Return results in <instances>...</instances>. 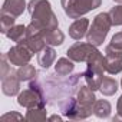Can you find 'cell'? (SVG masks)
I'll return each instance as SVG.
<instances>
[{
  "label": "cell",
  "mask_w": 122,
  "mask_h": 122,
  "mask_svg": "<svg viewBox=\"0 0 122 122\" xmlns=\"http://www.w3.org/2000/svg\"><path fill=\"white\" fill-rule=\"evenodd\" d=\"M53 76L55 75H49L46 83L42 85L43 92H45L46 103H49V105H55L53 99H60L62 101V99H65L68 96H72V93L79 88V82L83 78V73L72 75V76L66 78L65 81H57Z\"/></svg>",
  "instance_id": "obj_1"
},
{
  "label": "cell",
  "mask_w": 122,
  "mask_h": 122,
  "mask_svg": "<svg viewBox=\"0 0 122 122\" xmlns=\"http://www.w3.org/2000/svg\"><path fill=\"white\" fill-rule=\"evenodd\" d=\"M27 10L30 13L32 22L43 29H56L59 26L57 17L52 10L49 0H30L27 5Z\"/></svg>",
  "instance_id": "obj_2"
},
{
  "label": "cell",
  "mask_w": 122,
  "mask_h": 122,
  "mask_svg": "<svg viewBox=\"0 0 122 122\" xmlns=\"http://www.w3.org/2000/svg\"><path fill=\"white\" fill-rule=\"evenodd\" d=\"M86 71L83 72V79L86 85L92 91H98L103 78V71H105V56L98 52L92 59L86 62Z\"/></svg>",
  "instance_id": "obj_3"
},
{
  "label": "cell",
  "mask_w": 122,
  "mask_h": 122,
  "mask_svg": "<svg viewBox=\"0 0 122 122\" xmlns=\"http://www.w3.org/2000/svg\"><path fill=\"white\" fill-rule=\"evenodd\" d=\"M17 103L20 106L27 108V109H30V108H45L46 99H45V92H43L42 83L39 81H30L29 88L19 93Z\"/></svg>",
  "instance_id": "obj_4"
},
{
  "label": "cell",
  "mask_w": 122,
  "mask_h": 122,
  "mask_svg": "<svg viewBox=\"0 0 122 122\" xmlns=\"http://www.w3.org/2000/svg\"><path fill=\"white\" fill-rule=\"evenodd\" d=\"M111 26H112V22H111L109 13L96 15L92 22V26L89 27V30L86 33V40L89 43H92L93 46H101L103 43Z\"/></svg>",
  "instance_id": "obj_5"
},
{
  "label": "cell",
  "mask_w": 122,
  "mask_h": 122,
  "mask_svg": "<svg viewBox=\"0 0 122 122\" xmlns=\"http://www.w3.org/2000/svg\"><path fill=\"white\" fill-rule=\"evenodd\" d=\"M62 7L69 19H79L83 15L98 9L102 0H60Z\"/></svg>",
  "instance_id": "obj_6"
},
{
  "label": "cell",
  "mask_w": 122,
  "mask_h": 122,
  "mask_svg": "<svg viewBox=\"0 0 122 122\" xmlns=\"http://www.w3.org/2000/svg\"><path fill=\"white\" fill-rule=\"evenodd\" d=\"M78 105H79V119H86L93 113V105L96 102L95 91H92L88 85L81 86L78 89V96H76Z\"/></svg>",
  "instance_id": "obj_7"
},
{
  "label": "cell",
  "mask_w": 122,
  "mask_h": 122,
  "mask_svg": "<svg viewBox=\"0 0 122 122\" xmlns=\"http://www.w3.org/2000/svg\"><path fill=\"white\" fill-rule=\"evenodd\" d=\"M98 52L99 50L96 49V46L88 42V43H75L68 49L66 53H68V57L72 59L73 62H88Z\"/></svg>",
  "instance_id": "obj_8"
},
{
  "label": "cell",
  "mask_w": 122,
  "mask_h": 122,
  "mask_svg": "<svg viewBox=\"0 0 122 122\" xmlns=\"http://www.w3.org/2000/svg\"><path fill=\"white\" fill-rule=\"evenodd\" d=\"M105 71L111 75L122 72V50L112 45L105 47Z\"/></svg>",
  "instance_id": "obj_9"
},
{
  "label": "cell",
  "mask_w": 122,
  "mask_h": 122,
  "mask_svg": "<svg viewBox=\"0 0 122 122\" xmlns=\"http://www.w3.org/2000/svg\"><path fill=\"white\" fill-rule=\"evenodd\" d=\"M6 55H7L9 62L12 65H16V66H23V65L29 63L32 56H33V53L29 50V47H26L22 43H17L16 46L10 47V50Z\"/></svg>",
  "instance_id": "obj_10"
},
{
  "label": "cell",
  "mask_w": 122,
  "mask_h": 122,
  "mask_svg": "<svg viewBox=\"0 0 122 122\" xmlns=\"http://www.w3.org/2000/svg\"><path fill=\"white\" fill-rule=\"evenodd\" d=\"M20 79L17 75V71H10L7 75H5L2 78V91L5 95L7 96H15L19 93L20 91Z\"/></svg>",
  "instance_id": "obj_11"
},
{
  "label": "cell",
  "mask_w": 122,
  "mask_h": 122,
  "mask_svg": "<svg viewBox=\"0 0 122 122\" xmlns=\"http://www.w3.org/2000/svg\"><path fill=\"white\" fill-rule=\"evenodd\" d=\"M59 108L62 111V113L69 118V119H79V105L78 101L72 96H68L59 102Z\"/></svg>",
  "instance_id": "obj_12"
},
{
  "label": "cell",
  "mask_w": 122,
  "mask_h": 122,
  "mask_svg": "<svg viewBox=\"0 0 122 122\" xmlns=\"http://www.w3.org/2000/svg\"><path fill=\"white\" fill-rule=\"evenodd\" d=\"M88 30H89V20L85 17H79L69 26V36L75 40H81L83 36H86Z\"/></svg>",
  "instance_id": "obj_13"
},
{
  "label": "cell",
  "mask_w": 122,
  "mask_h": 122,
  "mask_svg": "<svg viewBox=\"0 0 122 122\" xmlns=\"http://www.w3.org/2000/svg\"><path fill=\"white\" fill-rule=\"evenodd\" d=\"M40 35H42L43 40L46 42V45H49V46H59L65 40V35L59 30V27H56V29H43V30H40Z\"/></svg>",
  "instance_id": "obj_14"
},
{
  "label": "cell",
  "mask_w": 122,
  "mask_h": 122,
  "mask_svg": "<svg viewBox=\"0 0 122 122\" xmlns=\"http://www.w3.org/2000/svg\"><path fill=\"white\" fill-rule=\"evenodd\" d=\"M26 2L25 0H5L3 7H2V13L6 15H12L15 17H19L25 9H26Z\"/></svg>",
  "instance_id": "obj_15"
},
{
  "label": "cell",
  "mask_w": 122,
  "mask_h": 122,
  "mask_svg": "<svg viewBox=\"0 0 122 122\" xmlns=\"http://www.w3.org/2000/svg\"><path fill=\"white\" fill-rule=\"evenodd\" d=\"M55 59H56V52H55V49H53L52 46H49V45H47L42 52H39V55H37V62H39V65H40L42 68H45V69H47V68H50V66L53 65Z\"/></svg>",
  "instance_id": "obj_16"
},
{
  "label": "cell",
  "mask_w": 122,
  "mask_h": 122,
  "mask_svg": "<svg viewBox=\"0 0 122 122\" xmlns=\"http://www.w3.org/2000/svg\"><path fill=\"white\" fill-rule=\"evenodd\" d=\"M75 65H73V60L69 57H60L57 59V62L55 65V72L57 76H68L73 72Z\"/></svg>",
  "instance_id": "obj_17"
},
{
  "label": "cell",
  "mask_w": 122,
  "mask_h": 122,
  "mask_svg": "<svg viewBox=\"0 0 122 122\" xmlns=\"http://www.w3.org/2000/svg\"><path fill=\"white\" fill-rule=\"evenodd\" d=\"M99 91H101L105 96H112V95H115L116 91H118V82H116L113 78L105 76V78H102Z\"/></svg>",
  "instance_id": "obj_18"
},
{
  "label": "cell",
  "mask_w": 122,
  "mask_h": 122,
  "mask_svg": "<svg viewBox=\"0 0 122 122\" xmlns=\"http://www.w3.org/2000/svg\"><path fill=\"white\" fill-rule=\"evenodd\" d=\"M17 75H19V79H20L22 82H30L32 79L36 78L37 71L35 69L33 65L26 63V65H23V66H19V69H17Z\"/></svg>",
  "instance_id": "obj_19"
},
{
  "label": "cell",
  "mask_w": 122,
  "mask_h": 122,
  "mask_svg": "<svg viewBox=\"0 0 122 122\" xmlns=\"http://www.w3.org/2000/svg\"><path fill=\"white\" fill-rule=\"evenodd\" d=\"M111 111H112L111 103L108 101H105V99H99L93 105V113L98 118H108L111 115Z\"/></svg>",
  "instance_id": "obj_20"
},
{
  "label": "cell",
  "mask_w": 122,
  "mask_h": 122,
  "mask_svg": "<svg viewBox=\"0 0 122 122\" xmlns=\"http://www.w3.org/2000/svg\"><path fill=\"white\" fill-rule=\"evenodd\" d=\"M25 119L30 121V122H42V121L47 119V112L45 108H30V109H27Z\"/></svg>",
  "instance_id": "obj_21"
},
{
  "label": "cell",
  "mask_w": 122,
  "mask_h": 122,
  "mask_svg": "<svg viewBox=\"0 0 122 122\" xmlns=\"http://www.w3.org/2000/svg\"><path fill=\"white\" fill-rule=\"evenodd\" d=\"M25 35H26V26H23V25H15V26H12V27L9 29V32L6 33V36H7L10 40L17 42V43L25 37Z\"/></svg>",
  "instance_id": "obj_22"
},
{
  "label": "cell",
  "mask_w": 122,
  "mask_h": 122,
  "mask_svg": "<svg viewBox=\"0 0 122 122\" xmlns=\"http://www.w3.org/2000/svg\"><path fill=\"white\" fill-rule=\"evenodd\" d=\"M15 22H16V17L12 15H6V13L0 15V29H2V33L6 35L9 32V29L12 26H15Z\"/></svg>",
  "instance_id": "obj_23"
},
{
  "label": "cell",
  "mask_w": 122,
  "mask_h": 122,
  "mask_svg": "<svg viewBox=\"0 0 122 122\" xmlns=\"http://www.w3.org/2000/svg\"><path fill=\"white\" fill-rule=\"evenodd\" d=\"M108 13L111 16L112 26H122V5L112 7Z\"/></svg>",
  "instance_id": "obj_24"
},
{
  "label": "cell",
  "mask_w": 122,
  "mask_h": 122,
  "mask_svg": "<svg viewBox=\"0 0 122 122\" xmlns=\"http://www.w3.org/2000/svg\"><path fill=\"white\" fill-rule=\"evenodd\" d=\"M7 55H3L2 56V65H0V68H2V72H0V78H3L5 75H7L10 71H12V66L7 63Z\"/></svg>",
  "instance_id": "obj_25"
},
{
  "label": "cell",
  "mask_w": 122,
  "mask_h": 122,
  "mask_svg": "<svg viewBox=\"0 0 122 122\" xmlns=\"http://www.w3.org/2000/svg\"><path fill=\"white\" fill-rule=\"evenodd\" d=\"M2 122H7V121H23V116L17 112H9V113H5L2 118H0Z\"/></svg>",
  "instance_id": "obj_26"
},
{
  "label": "cell",
  "mask_w": 122,
  "mask_h": 122,
  "mask_svg": "<svg viewBox=\"0 0 122 122\" xmlns=\"http://www.w3.org/2000/svg\"><path fill=\"white\" fill-rule=\"evenodd\" d=\"M111 45H112L113 47L122 50V32H119V33H116V35L112 36V39H111Z\"/></svg>",
  "instance_id": "obj_27"
},
{
  "label": "cell",
  "mask_w": 122,
  "mask_h": 122,
  "mask_svg": "<svg viewBox=\"0 0 122 122\" xmlns=\"http://www.w3.org/2000/svg\"><path fill=\"white\" fill-rule=\"evenodd\" d=\"M116 111H118V115L113 118V121H116V119L122 118V96H119V99H118V103H116Z\"/></svg>",
  "instance_id": "obj_28"
},
{
  "label": "cell",
  "mask_w": 122,
  "mask_h": 122,
  "mask_svg": "<svg viewBox=\"0 0 122 122\" xmlns=\"http://www.w3.org/2000/svg\"><path fill=\"white\" fill-rule=\"evenodd\" d=\"M47 119H49V121H59V122H60V121H62V116H59V115H52V116L47 118Z\"/></svg>",
  "instance_id": "obj_29"
},
{
  "label": "cell",
  "mask_w": 122,
  "mask_h": 122,
  "mask_svg": "<svg viewBox=\"0 0 122 122\" xmlns=\"http://www.w3.org/2000/svg\"><path fill=\"white\" fill-rule=\"evenodd\" d=\"M113 2H116V3H122V0H113Z\"/></svg>",
  "instance_id": "obj_30"
},
{
  "label": "cell",
  "mask_w": 122,
  "mask_h": 122,
  "mask_svg": "<svg viewBox=\"0 0 122 122\" xmlns=\"http://www.w3.org/2000/svg\"><path fill=\"white\" fill-rule=\"evenodd\" d=\"M121 88H122V79H121Z\"/></svg>",
  "instance_id": "obj_31"
}]
</instances>
